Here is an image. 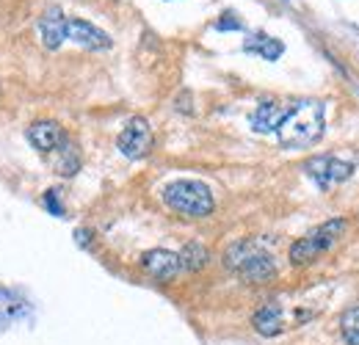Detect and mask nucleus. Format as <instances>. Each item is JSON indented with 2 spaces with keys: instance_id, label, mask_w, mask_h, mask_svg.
<instances>
[{
  "instance_id": "f3484780",
  "label": "nucleus",
  "mask_w": 359,
  "mask_h": 345,
  "mask_svg": "<svg viewBox=\"0 0 359 345\" xmlns=\"http://www.w3.org/2000/svg\"><path fill=\"white\" fill-rule=\"evenodd\" d=\"M55 194H58V191H47V208H50V210H53V213H55V216H61V213H64V208H61V205H58V196H55Z\"/></svg>"
},
{
  "instance_id": "9d476101",
  "label": "nucleus",
  "mask_w": 359,
  "mask_h": 345,
  "mask_svg": "<svg viewBox=\"0 0 359 345\" xmlns=\"http://www.w3.org/2000/svg\"><path fill=\"white\" fill-rule=\"evenodd\" d=\"M64 138H67L64 128H61L58 122H53V119L34 122V125L28 128V141H31L42 155H50L53 149H58V147L64 144Z\"/></svg>"
},
{
  "instance_id": "9b49d317",
  "label": "nucleus",
  "mask_w": 359,
  "mask_h": 345,
  "mask_svg": "<svg viewBox=\"0 0 359 345\" xmlns=\"http://www.w3.org/2000/svg\"><path fill=\"white\" fill-rule=\"evenodd\" d=\"M290 105H279V102H260L257 111L252 114V128L257 133H276L279 122L285 119Z\"/></svg>"
},
{
  "instance_id": "20e7f679",
  "label": "nucleus",
  "mask_w": 359,
  "mask_h": 345,
  "mask_svg": "<svg viewBox=\"0 0 359 345\" xmlns=\"http://www.w3.org/2000/svg\"><path fill=\"white\" fill-rule=\"evenodd\" d=\"M346 232V221L343 218H332L320 226L310 229L304 238H299L293 246H290V262L293 265H310L320 257L323 252H329Z\"/></svg>"
},
{
  "instance_id": "1a4fd4ad",
  "label": "nucleus",
  "mask_w": 359,
  "mask_h": 345,
  "mask_svg": "<svg viewBox=\"0 0 359 345\" xmlns=\"http://www.w3.org/2000/svg\"><path fill=\"white\" fill-rule=\"evenodd\" d=\"M36 31L47 50H58L67 42V17L61 14V8H47L36 22Z\"/></svg>"
},
{
  "instance_id": "ddd939ff",
  "label": "nucleus",
  "mask_w": 359,
  "mask_h": 345,
  "mask_svg": "<svg viewBox=\"0 0 359 345\" xmlns=\"http://www.w3.org/2000/svg\"><path fill=\"white\" fill-rule=\"evenodd\" d=\"M50 155H53L55 172L61 174V177H72V174L81 169V152H78V147L69 138H64V144L58 149H53Z\"/></svg>"
},
{
  "instance_id": "0eeeda50",
  "label": "nucleus",
  "mask_w": 359,
  "mask_h": 345,
  "mask_svg": "<svg viewBox=\"0 0 359 345\" xmlns=\"http://www.w3.org/2000/svg\"><path fill=\"white\" fill-rule=\"evenodd\" d=\"M67 39L86 47V50H108L111 47V36L105 31H100L97 25H91L89 20H81V17L67 20Z\"/></svg>"
},
{
  "instance_id": "4468645a",
  "label": "nucleus",
  "mask_w": 359,
  "mask_h": 345,
  "mask_svg": "<svg viewBox=\"0 0 359 345\" xmlns=\"http://www.w3.org/2000/svg\"><path fill=\"white\" fill-rule=\"evenodd\" d=\"M177 257H180V265H182L185 271H202V268L208 265V259H210V252L205 249V243L191 241V243L182 246V252H180Z\"/></svg>"
},
{
  "instance_id": "7ed1b4c3",
  "label": "nucleus",
  "mask_w": 359,
  "mask_h": 345,
  "mask_svg": "<svg viewBox=\"0 0 359 345\" xmlns=\"http://www.w3.org/2000/svg\"><path fill=\"white\" fill-rule=\"evenodd\" d=\"M163 202L188 218H205L213 213V191L199 180H175L163 188Z\"/></svg>"
},
{
  "instance_id": "423d86ee",
  "label": "nucleus",
  "mask_w": 359,
  "mask_h": 345,
  "mask_svg": "<svg viewBox=\"0 0 359 345\" xmlns=\"http://www.w3.org/2000/svg\"><path fill=\"white\" fill-rule=\"evenodd\" d=\"M304 172L310 174L320 188H332L354 174V163H346L334 155H315L304 163Z\"/></svg>"
},
{
  "instance_id": "6e6552de",
  "label": "nucleus",
  "mask_w": 359,
  "mask_h": 345,
  "mask_svg": "<svg viewBox=\"0 0 359 345\" xmlns=\"http://www.w3.org/2000/svg\"><path fill=\"white\" fill-rule=\"evenodd\" d=\"M141 265H144V271H147L149 276H155V279H161V282L175 279L180 271H182L180 257L175 252H166V249H152V252L141 255Z\"/></svg>"
},
{
  "instance_id": "f257e3e1",
  "label": "nucleus",
  "mask_w": 359,
  "mask_h": 345,
  "mask_svg": "<svg viewBox=\"0 0 359 345\" xmlns=\"http://www.w3.org/2000/svg\"><path fill=\"white\" fill-rule=\"evenodd\" d=\"M323 128H326V105L318 100H302L287 108L285 119L276 128V135L279 144L287 149H307L315 141H320Z\"/></svg>"
},
{
  "instance_id": "dca6fc26",
  "label": "nucleus",
  "mask_w": 359,
  "mask_h": 345,
  "mask_svg": "<svg viewBox=\"0 0 359 345\" xmlns=\"http://www.w3.org/2000/svg\"><path fill=\"white\" fill-rule=\"evenodd\" d=\"M340 332L348 345H359V306H351L340 318Z\"/></svg>"
},
{
  "instance_id": "f8f14e48",
  "label": "nucleus",
  "mask_w": 359,
  "mask_h": 345,
  "mask_svg": "<svg viewBox=\"0 0 359 345\" xmlns=\"http://www.w3.org/2000/svg\"><path fill=\"white\" fill-rule=\"evenodd\" d=\"M252 323H255V329H257L263 337H276V334L285 329V323H282V309H279L276 304H263V306L255 312Z\"/></svg>"
},
{
  "instance_id": "2eb2a0df",
  "label": "nucleus",
  "mask_w": 359,
  "mask_h": 345,
  "mask_svg": "<svg viewBox=\"0 0 359 345\" xmlns=\"http://www.w3.org/2000/svg\"><path fill=\"white\" fill-rule=\"evenodd\" d=\"M246 50L260 53V55H263V58H269V61H276V58L282 55V42L271 39V36H266V34H257L252 42H246Z\"/></svg>"
},
{
  "instance_id": "f03ea898",
  "label": "nucleus",
  "mask_w": 359,
  "mask_h": 345,
  "mask_svg": "<svg viewBox=\"0 0 359 345\" xmlns=\"http://www.w3.org/2000/svg\"><path fill=\"white\" fill-rule=\"evenodd\" d=\"M226 268H232L243 282H252V285H263L271 282L276 276V262L269 252L260 249L257 241H238L226 249L224 255Z\"/></svg>"
},
{
  "instance_id": "39448f33",
  "label": "nucleus",
  "mask_w": 359,
  "mask_h": 345,
  "mask_svg": "<svg viewBox=\"0 0 359 345\" xmlns=\"http://www.w3.org/2000/svg\"><path fill=\"white\" fill-rule=\"evenodd\" d=\"M116 147L130 161H138V158L149 155V149H152V128H149V122L144 116L128 119V125L122 128L119 138H116Z\"/></svg>"
}]
</instances>
